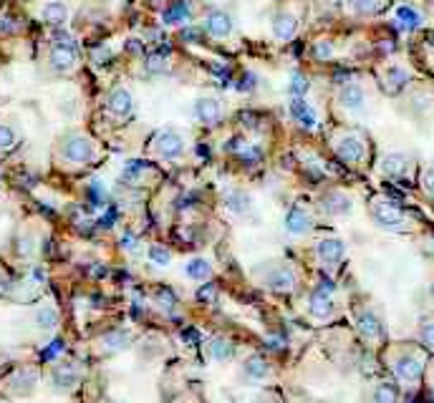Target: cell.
I'll return each instance as SVG.
<instances>
[{
  "mask_svg": "<svg viewBox=\"0 0 434 403\" xmlns=\"http://www.w3.org/2000/svg\"><path fill=\"white\" fill-rule=\"evenodd\" d=\"M372 217L381 229H389V232H397V229H404L407 227V214H404L402 207H397L394 202H374L372 207Z\"/></svg>",
  "mask_w": 434,
  "mask_h": 403,
  "instance_id": "obj_1",
  "label": "cell"
},
{
  "mask_svg": "<svg viewBox=\"0 0 434 403\" xmlns=\"http://www.w3.org/2000/svg\"><path fill=\"white\" fill-rule=\"evenodd\" d=\"M61 154H63V159L71 164H88V162H94L96 149L91 139L81 136V134H71V136L63 139Z\"/></svg>",
  "mask_w": 434,
  "mask_h": 403,
  "instance_id": "obj_2",
  "label": "cell"
},
{
  "mask_svg": "<svg viewBox=\"0 0 434 403\" xmlns=\"http://www.w3.org/2000/svg\"><path fill=\"white\" fill-rule=\"evenodd\" d=\"M334 149L339 159H344L346 164H359L366 159V141L359 134H341L334 141Z\"/></svg>",
  "mask_w": 434,
  "mask_h": 403,
  "instance_id": "obj_3",
  "label": "cell"
},
{
  "mask_svg": "<svg viewBox=\"0 0 434 403\" xmlns=\"http://www.w3.org/2000/svg\"><path fill=\"white\" fill-rule=\"evenodd\" d=\"M151 149L164 159H177L184 154V139L175 129H164V132H159L157 136L151 139Z\"/></svg>",
  "mask_w": 434,
  "mask_h": 403,
  "instance_id": "obj_4",
  "label": "cell"
},
{
  "mask_svg": "<svg viewBox=\"0 0 434 403\" xmlns=\"http://www.w3.org/2000/svg\"><path fill=\"white\" fill-rule=\"evenodd\" d=\"M339 104L344 111L348 113H361L369 104V96H366V88L361 83H344L339 88Z\"/></svg>",
  "mask_w": 434,
  "mask_h": 403,
  "instance_id": "obj_5",
  "label": "cell"
},
{
  "mask_svg": "<svg viewBox=\"0 0 434 403\" xmlns=\"http://www.w3.org/2000/svg\"><path fill=\"white\" fill-rule=\"evenodd\" d=\"M48 63L56 73H69V71L76 69V63H79V53H76V48L71 43H56L50 48Z\"/></svg>",
  "mask_w": 434,
  "mask_h": 403,
  "instance_id": "obj_6",
  "label": "cell"
},
{
  "mask_svg": "<svg viewBox=\"0 0 434 403\" xmlns=\"http://www.w3.org/2000/svg\"><path fill=\"white\" fill-rule=\"evenodd\" d=\"M409 81H412V71L404 63H391V66L384 69V73H381V83H384V88L389 94L404 91V88L409 86Z\"/></svg>",
  "mask_w": 434,
  "mask_h": 403,
  "instance_id": "obj_7",
  "label": "cell"
},
{
  "mask_svg": "<svg viewBox=\"0 0 434 403\" xmlns=\"http://www.w3.org/2000/svg\"><path fill=\"white\" fill-rule=\"evenodd\" d=\"M381 171H384L386 176H391V179H402V176H407V171L412 169V157L409 154H404V151H391V154H386L384 159H381Z\"/></svg>",
  "mask_w": 434,
  "mask_h": 403,
  "instance_id": "obj_8",
  "label": "cell"
},
{
  "mask_svg": "<svg viewBox=\"0 0 434 403\" xmlns=\"http://www.w3.org/2000/svg\"><path fill=\"white\" fill-rule=\"evenodd\" d=\"M394 18H397L399 28L407 33L419 31V28L424 25V13L414 6H407V3H399L397 10H394Z\"/></svg>",
  "mask_w": 434,
  "mask_h": 403,
  "instance_id": "obj_9",
  "label": "cell"
},
{
  "mask_svg": "<svg viewBox=\"0 0 434 403\" xmlns=\"http://www.w3.org/2000/svg\"><path fill=\"white\" fill-rule=\"evenodd\" d=\"M296 33H298V18L293 13L280 10L273 15V36H276L278 41H290Z\"/></svg>",
  "mask_w": 434,
  "mask_h": 403,
  "instance_id": "obj_10",
  "label": "cell"
},
{
  "mask_svg": "<svg viewBox=\"0 0 434 403\" xmlns=\"http://www.w3.org/2000/svg\"><path fill=\"white\" fill-rule=\"evenodd\" d=\"M195 116L202 124H217L222 119V106L220 101L212 99V96H202L195 101Z\"/></svg>",
  "mask_w": 434,
  "mask_h": 403,
  "instance_id": "obj_11",
  "label": "cell"
},
{
  "mask_svg": "<svg viewBox=\"0 0 434 403\" xmlns=\"http://www.w3.org/2000/svg\"><path fill=\"white\" fill-rule=\"evenodd\" d=\"M422 368L424 363L416 355H402V358L394 363V376L399 381H407V383H414L416 378L422 376Z\"/></svg>",
  "mask_w": 434,
  "mask_h": 403,
  "instance_id": "obj_12",
  "label": "cell"
},
{
  "mask_svg": "<svg viewBox=\"0 0 434 403\" xmlns=\"http://www.w3.org/2000/svg\"><path fill=\"white\" fill-rule=\"evenodd\" d=\"M316 252H318V257H321L326 264H336L344 260V255H346V245H344L339 237H326L318 242Z\"/></svg>",
  "mask_w": 434,
  "mask_h": 403,
  "instance_id": "obj_13",
  "label": "cell"
},
{
  "mask_svg": "<svg viewBox=\"0 0 434 403\" xmlns=\"http://www.w3.org/2000/svg\"><path fill=\"white\" fill-rule=\"evenodd\" d=\"M205 28L212 38H227L233 33V18L225 10H212L205 18Z\"/></svg>",
  "mask_w": 434,
  "mask_h": 403,
  "instance_id": "obj_14",
  "label": "cell"
},
{
  "mask_svg": "<svg viewBox=\"0 0 434 403\" xmlns=\"http://www.w3.org/2000/svg\"><path fill=\"white\" fill-rule=\"evenodd\" d=\"M356 327H359V333L364 335V338H369V340H381L384 338V327H381V323H379L377 315L369 313V310H364V313L356 315Z\"/></svg>",
  "mask_w": 434,
  "mask_h": 403,
  "instance_id": "obj_15",
  "label": "cell"
},
{
  "mask_svg": "<svg viewBox=\"0 0 434 403\" xmlns=\"http://www.w3.org/2000/svg\"><path fill=\"white\" fill-rule=\"evenodd\" d=\"M285 227H288L290 234H296V237H301V234L311 232V227H313V222H311V214L306 212L303 207H293L288 212V217H285Z\"/></svg>",
  "mask_w": 434,
  "mask_h": 403,
  "instance_id": "obj_16",
  "label": "cell"
},
{
  "mask_svg": "<svg viewBox=\"0 0 434 403\" xmlns=\"http://www.w3.org/2000/svg\"><path fill=\"white\" fill-rule=\"evenodd\" d=\"M321 204H323V209H326L328 214H334V217H346L353 209L351 197H346L344 192H331Z\"/></svg>",
  "mask_w": 434,
  "mask_h": 403,
  "instance_id": "obj_17",
  "label": "cell"
},
{
  "mask_svg": "<svg viewBox=\"0 0 434 403\" xmlns=\"http://www.w3.org/2000/svg\"><path fill=\"white\" fill-rule=\"evenodd\" d=\"M134 108V99L132 94L126 91V88H114L111 94H109V111L116 113V116H129Z\"/></svg>",
  "mask_w": 434,
  "mask_h": 403,
  "instance_id": "obj_18",
  "label": "cell"
},
{
  "mask_svg": "<svg viewBox=\"0 0 434 403\" xmlns=\"http://www.w3.org/2000/svg\"><path fill=\"white\" fill-rule=\"evenodd\" d=\"M308 308H311V315H316V318L326 320L328 315L334 313V302H331L328 292H323V290H316L313 295L308 297Z\"/></svg>",
  "mask_w": 434,
  "mask_h": 403,
  "instance_id": "obj_19",
  "label": "cell"
},
{
  "mask_svg": "<svg viewBox=\"0 0 434 403\" xmlns=\"http://www.w3.org/2000/svg\"><path fill=\"white\" fill-rule=\"evenodd\" d=\"M41 18L48 25H63L69 20V8L63 6V3H58V0H50V3H46L41 8Z\"/></svg>",
  "mask_w": 434,
  "mask_h": 403,
  "instance_id": "obj_20",
  "label": "cell"
},
{
  "mask_svg": "<svg viewBox=\"0 0 434 403\" xmlns=\"http://www.w3.org/2000/svg\"><path fill=\"white\" fill-rule=\"evenodd\" d=\"M184 275H187L189 280L205 283V280H210V275H212V267H210V262L205 257H192L184 264Z\"/></svg>",
  "mask_w": 434,
  "mask_h": 403,
  "instance_id": "obj_21",
  "label": "cell"
},
{
  "mask_svg": "<svg viewBox=\"0 0 434 403\" xmlns=\"http://www.w3.org/2000/svg\"><path fill=\"white\" fill-rule=\"evenodd\" d=\"M290 113H293V119H296L301 126H306V129H313L316 126V111L303 99H293V104H290Z\"/></svg>",
  "mask_w": 434,
  "mask_h": 403,
  "instance_id": "obj_22",
  "label": "cell"
},
{
  "mask_svg": "<svg viewBox=\"0 0 434 403\" xmlns=\"http://www.w3.org/2000/svg\"><path fill=\"white\" fill-rule=\"evenodd\" d=\"M389 0H348L346 6L353 15H377L379 10H384Z\"/></svg>",
  "mask_w": 434,
  "mask_h": 403,
  "instance_id": "obj_23",
  "label": "cell"
},
{
  "mask_svg": "<svg viewBox=\"0 0 434 403\" xmlns=\"http://www.w3.org/2000/svg\"><path fill=\"white\" fill-rule=\"evenodd\" d=\"M265 283L271 285L273 290H290L293 283H296V277H293V272L288 267H276V270H271V275L265 277Z\"/></svg>",
  "mask_w": 434,
  "mask_h": 403,
  "instance_id": "obj_24",
  "label": "cell"
},
{
  "mask_svg": "<svg viewBox=\"0 0 434 403\" xmlns=\"http://www.w3.org/2000/svg\"><path fill=\"white\" fill-rule=\"evenodd\" d=\"M225 207L233 214H245V212H250L252 199L247 192H230V195L225 197Z\"/></svg>",
  "mask_w": 434,
  "mask_h": 403,
  "instance_id": "obj_25",
  "label": "cell"
},
{
  "mask_svg": "<svg viewBox=\"0 0 434 403\" xmlns=\"http://www.w3.org/2000/svg\"><path fill=\"white\" fill-rule=\"evenodd\" d=\"M243 373H245V376H250L252 381H263V378L271 373V368H268V363H265L263 358L252 355V358H247L245 365H243Z\"/></svg>",
  "mask_w": 434,
  "mask_h": 403,
  "instance_id": "obj_26",
  "label": "cell"
},
{
  "mask_svg": "<svg viewBox=\"0 0 434 403\" xmlns=\"http://www.w3.org/2000/svg\"><path fill=\"white\" fill-rule=\"evenodd\" d=\"M187 18H189V6L187 3H175V6H170L167 10H164V23L167 25H179V23H184Z\"/></svg>",
  "mask_w": 434,
  "mask_h": 403,
  "instance_id": "obj_27",
  "label": "cell"
},
{
  "mask_svg": "<svg viewBox=\"0 0 434 403\" xmlns=\"http://www.w3.org/2000/svg\"><path fill=\"white\" fill-rule=\"evenodd\" d=\"M76 371L71 368V365H61V368H56V373H53V383L58 386V388H71V386H76Z\"/></svg>",
  "mask_w": 434,
  "mask_h": 403,
  "instance_id": "obj_28",
  "label": "cell"
},
{
  "mask_svg": "<svg viewBox=\"0 0 434 403\" xmlns=\"http://www.w3.org/2000/svg\"><path fill=\"white\" fill-rule=\"evenodd\" d=\"M374 401L377 403H397L399 401V390L394 383H381L374 393Z\"/></svg>",
  "mask_w": 434,
  "mask_h": 403,
  "instance_id": "obj_29",
  "label": "cell"
},
{
  "mask_svg": "<svg viewBox=\"0 0 434 403\" xmlns=\"http://www.w3.org/2000/svg\"><path fill=\"white\" fill-rule=\"evenodd\" d=\"M212 355L217 360H230L235 355V348H233V343H227L225 338H215L212 340Z\"/></svg>",
  "mask_w": 434,
  "mask_h": 403,
  "instance_id": "obj_30",
  "label": "cell"
},
{
  "mask_svg": "<svg viewBox=\"0 0 434 403\" xmlns=\"http://www.w3.org/2000/svg\"><path fill=\"white\" fill-rule=\"evenodd\" d=\"M126 346H129V333L126 330H119V333H111L104 338V348L107 351H121Z\"/></svg>",
  "mask_w": 434,
  "mask_h": 403,
  "instance_id": "obj_31",
  "label": "cell"
},
{
  "mask_svg": "<svg viewBox=\"0 0 434 403\" xmlns=\"http://www.w3.org/2000/svg\"><path fill=\"white\" fill-rule=\"evenodd\" d=\"M306 94H308V78L301 73H293L290 76V96L293 99H303Z\"/></svg>",
  "mask_w": 434,
  "mask_h": 403,
  "instance_id": "obj_32",
  "label": "cell"
},
{
  "mask_svg": "<svg viewBox=\"0 0 434 403\" xmlns=\"http://www.w3.org/2000/svg\"><path fill=\"white\" fill-rule=\"evenodd\" d=\"M36 323L41 327H53L58 323V315H56V310L53 308H43V310H38V315H36Z\"/></svg>",
  "mask_w": 434,
  "mask_h": 403,
  "instance_id": "obj_33",
  "label": "cell"
},
{
  "mask_svg": "<svg viewBox=\"0 0 434 403\" xmlns=\"http://www.w3.org/2000/svg\"><path fill=\"white\" fill-rule=\"evenodd\" d=\"M154 300H157V305H159V308H164V310H172V308H175L177 297L172 295V290H167V288H159V290H157V295H154Z\"/></svg>",
  "mask_w": 434,
  "mask_h": 403,
  "instance_id": "obj_34",
  "label": "cell"
},
{
  "mask_svg": "<svg viewBox=\"0 0 434 403\" xmlns=\"http://www.w3.org/2000/svg\"><path fill=\"white\" fill-rule=\"evenodd\" d=\"M149 260H151V262H157V264H170L172 262V255H170V250H167V247L154 245V247H149Z\"/></svg>",
  "mask_w": 434,
  "mask_h": 403,
  "instance_id": "obj_35",
  "label": "cell"
},
{
  "mask_svg": "<svg viewBox=\"0 0 434 403\" xmlns=\"http://www.w3.org/2000/svg\"><path fill=\"white\" fill-rule=\"evenodd\" d=\"M313 56L318 58V61H328V58L334 56V45H331V41H318V43L313 45Z\"/></svg>",
  "mask_w": 434,
  "mask_h": 403,
  "instance_id": "obj_36",
  "label": "cell"
},
{
  "mask_svg": "<svg viewBox=\"0 0 434 403\" xmlns=\"http://www.w3.org/2000/svg\"><path fill=\"white\" fill-rule=\"evenodd\" d=\"M13 144H15V132H13V126L0 124V149H11Z\"/></svg>",
  "mask_w": 434,
  "mask_h": 403,
  "instance_id": "obj_37",
  "label": "cell"
},
{
  "mask_svg": "<svg viewBox=\"0 0 434 403\" xmlns=\"http://www.w3.org/2000/svg\"><path fill=\"white\" fill-rule=\"evenodd\" d=\"M422 187L429 197H434V167H429V169L422 174Z\"/></svg>",
  "mask_w": 434,
  "mask_h": 403,
  "instance_id": "obj_38",
  "label": "cell"
},
{
  "mask_svg": "<svg viewBox=\"0 0 434 403\" xmlns=\"http://www.w3.org/2000/svg\"><path fill=\"white\" fill-rule=\"evenodd\" d=\"M422 340H424V346L434 351V323H429V325L422 327Z\"/></svg>",
  "mask_w": 434,
  "mask_h": 403,
  "instance_id": "obj_39",
  "label": "cell"
},
{
  "mask_svg": "<svg viewBox=\"0 0 434 403\" xmlns=\"http://www.w3.org/2000/svg\"><path fill=\"white\" fill-rule=\"evenodd\" d=\"M184 340L187 343H200V333L197 330H184Z\"/></svg>",
  "mask_w": 434,
  "mask_h": 403,
  "instance_id": "obj_40",
  "label": "cell"
},
{
  "mask_svg": "<svg viewBox=\"0 0 434 403\" xmlns=\"http://www.w3.org/2000/svg\"><path fill=\"white\" fill-rule=\"evenodd\" d=\"M210 297H212V288H205L200 292V300H210Z\"/></svg>",
  "mask_w": 434,
  "mask_h": 403,
  "instance_id": "obj_41",
  "label": "cell"
}]
</instances>
